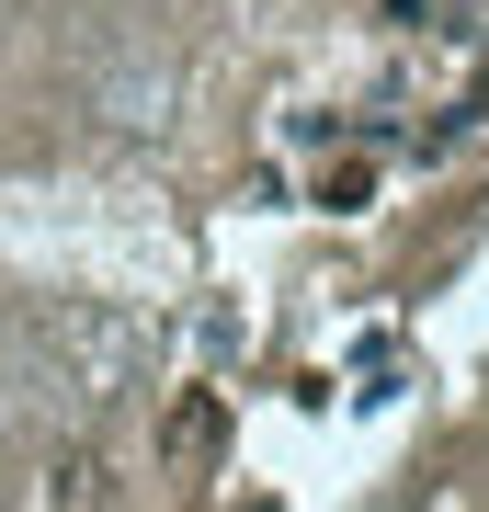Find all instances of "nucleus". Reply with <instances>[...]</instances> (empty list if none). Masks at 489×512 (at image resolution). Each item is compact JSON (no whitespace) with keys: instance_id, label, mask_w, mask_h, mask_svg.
<instances>
[{"instance_id":"obj_1","label":"nucleus","mask_w":489,"mask_h":512,"mask_svg":"<svg viewBox=\"0 0 489 512\" xmlns=\"http://www.w3.org/2000/svg\"><path fill=\"white\" fill-rule=\"evenodd\" d=\"M46 512H114V456L103 444H69L46 467Z\"/></svg>"},{"instance_id":"obj_2","label":"nucleus","mask_w":489,"mask_h":512,"mask_svg":"<svg viewBox=\"0 0 489 512\" xmlns=\"http://www.w3.org/2000/svg\"><path fill=\"white\" fill-rule=\"evenodd\" d=\"M160 456H171V467H205V456H217V399H205V387H194V399L171 410V433H160Z\"/></svg>"}]
</instances>
